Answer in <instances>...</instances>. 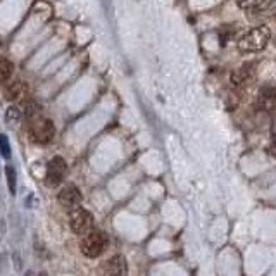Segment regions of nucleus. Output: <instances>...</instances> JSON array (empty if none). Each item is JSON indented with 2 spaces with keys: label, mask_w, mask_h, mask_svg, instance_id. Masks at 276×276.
Returning a JSON list of instances; mask_svg holds the SVG:
<instances>
[{
  "label": "nucleus",
  "mask_w": 276,
  "mask_h": 276,
  "mask_svg": "<svg viewBox=\"0 0 276 276\" xmlns=\"http://www.w3.org/2000/svg\"><path fill=\"white\" fill-rule=\"evenodd\" d=\"M271 40V30L267 26H257L252 28L250 31H247L245 35L238 40V48L242 52H259L262 48H266V45Z\"/></svg>",
  "instance_id": "1"
},
{
  "label": "nucleus",
  "mask_w": 276,
  "mask_h": 276,
  "mask_svg": "<svg viewBox=\"0 0 276 276\" xmlns=\"http://www.w3.org/2000/svg\"><path fill=\"white\" fill-rule=\"evenodd\" d=\"M105 245H107V238H105V235L102 231L92 228L85 235H81L80 249H81V252H83V255H87V257H90V259L99 257V255L104 252Z\"/></svg>",
  "instance_id": "2"
},
{
  "label": "nucleus",
  "mask_w": 276,
  "mask_h": 276,
  "mask_svg": "<svg viewBox=\"0 0 276 276\" xmlns=\"http://www.w3.org/2000/svg\"><path fill=\"white\" fill-rule=\"evenodd\" d=\"M54 135L55 128L50 119L40 116V112L30 117V136L33 138V142H36V144H48L54 138Z\"/></svg>",
  "instance_id": "3"
},
{
  "label": "nucleus",
  "mask_w": 276,
  "mask_h": 276,
  "mask_svg": "<svg viewBox=\"0 0 276 276\" xmlns=\"http://www.w3.org/2000/svg\"><path fill=\"white\" fill-rule=\"evenodd\" d=\"M69 225H71V230L75 231L76 235H85L87 231H90L93 228V216L87 209L78 205L75 207V209H71Z\"/></svg>",
  "instance_id": "4"
},
{
  "label": "nucleus",
  "mask_w": 276,
  "mask_h": 276,
  "mask_svg": "<svg viewBox=\"0 0 276 276\" xmlns=\"http://www.w3.org/2000/svg\"><path fill=\"white\" fill-rule=\"evenodd\" d=\"M67 173V164L62 157H54L47 164V174H45V183L48 186H57L64 180Z\"/></svg>",
  "instance_id": "5"
},
{
  "label": "nucleus",
  "mask_w": 276,
  "mask_h": 276,
  "mask_svg": "<svg viewBox=\"0 0 276 276\" xmlns=\"http://www.w3.org/2000/svg\"><path fill=\"white\" fill-rule=\"evenodd\" d=\"M59 202H60V205L66 207L69 211L78 207L81 204V192L78 190V186H75V185L64 186V188L59 192Z\"/></svg>",
  "instance_id": "6"
},
{
  "label": "nucleus",
  "mask_w": 276,
  "mask_h": 276,
  "mask_svg": "<svg viewBox=\"0 0 276 276\" xmlns=\"http://www.w3.org/2000/svg\"><path fill=\"white\" fill-rule=\"evenodd\" d=\"M104 271L109 274H124L128 273V264H126V259L123 255H114L111 257L104 266Z\"/></svg>",
  "instance_id": "7"
},
{
  "label": "nucleus",
  "mask_w": 276,
  "mask_h": 276,
  "mask_svg": "<svg viewBox=\"0 0 276 276\" xmlns=\"http://www.w3.org/2000/svg\"><path fill=\"white\" fill-rule=\"evenodd\" d=\"M259 107L262 111H273V109H276V87L264 88L259 93Z\"/></svg>",
  "instance_id": "8"
},
{
  "label": "nucleus",
  "mask_w": 276,
  "mask_h": 276,
  "mask_svg": "<svg viewBox=\"0 0 276 276\" xmlns=\"http://www.w3.org/2000/svg\"><path fill=\"white\" fill-rule=\"evenodd\" d=\"M237 6L245 12H262L271 6V0H238Z\"/></svg>",
  "instance_id": "9"
},
{
  "label": "nucleus",
  "mask_w": 276,
  "mask_h": 276,
  "mask_svg": "<svg viewBox=\"0 0 276 276\" xmlns=\"http://www.w3.org/2000/svg\"><path fill=\"white\" fill-rule=\"evenodd\" d=\"M23 93H24L23 83L21 81H16V83H12L6 88V99L7 100H16V99H19V97H23Z\"/></svg>",
  "instance_id": "10"
},
{
  "label": "nucleus",
  "mask_w": 276,
  "mask_h": 276,
  "mask_svg": "<svg viewBox=\"0 0 276 276\" xmlns=\"http://www.w3.org/2000/svg\"><path fill=\"white\" fill-rule=\"evenodd\" d=\"M12 69H14V66H12L11 60L0 59V83H6V81L11 78Z\"/></svg>",
  "instance_id": "11"
},
{
  "label": "nucleus",
  "mask_w": 276,
  "mask_h": 276,
  "mask_svg": "<svg viewBox=\"0 0 276 276\" xmlns=\"http://www.w3.org/2000/svg\"><path fill=\"white\" fill-rule=\"evenodd\" d=\"M250 64H245L242 69H238L237 73H235L233 76H231V81H233L235 85H243L247 80H249V76H250Z\"/></svg>",
  "instance_id": "12"
},
{
  "label": "nucleus",
  "mask_w": 276,
  "mask_h": 276,
  "mask_svg": "<svg viewBox=\"0 0 276 276\" xmlns=\"http://www.w3.org/2000/svg\"><path fill=\"white\" fill-rule=\"evenodd\" d=\"M6 178H7V186H9V192L14 195L16 193V169L12 166H6Z\"/></svg>",
  "instance_id": "13"
},
{
  "label": "nucleus",
  "mask_w": 276,
  "mask_h": 276,
  "mask_svg": "<svg viewBox=\"0 0 276 276\" xmlns=\"http://www.w3.org/2000/svg\"><path fill=\"white\" fill-rule=\"evenodd\" d=\"M0 154H2V157H6V159H9L11 157L9 138H7V135H4V133H0Z\"/></svg>",
  "instance_id": "14"
},
{
  "label": "nucleus",
  "mask_w": 276,
  "mask_h": 276,
  "mask_svg": "<svg viewBox=\"0 0 276 276\" xmlns=\"http://www.w3.org/2000/svg\"><path fill=\"white\" fill-rule=\"evenodd\" d=\"M6 119H7V123H9L11 126H12V124H18L19 119H21V112H19V109L18 107H9V109H7Z\"/></svg>",
  "instance_id": "15"
},
{
  "label": "nucleus",
  "mask_w": 276,
  "mask_h": 276,
  "mask_svg": "<svg viewBox=\"0 0 276 276\" xmlns=\"http://www.w3.org/2000/svg\"><path fill=\"white\" fill-rule=\"evenodd\" d=\"M274 43H276V40H274Z\"/></svg>",
  "instance_id": "16"
}]
</instances>
